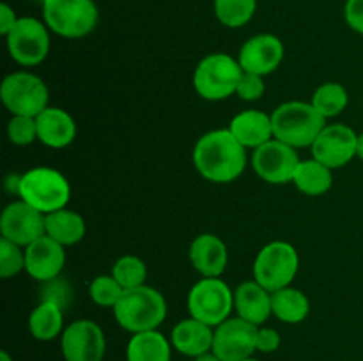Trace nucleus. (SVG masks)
I'll list each match as a JSON object with an SVG mask.
<instances>
[{
  "mask_svg": "<svg viewBox=\"0 0 363 361\" xmlns=\"http://www.w3.org/2000/svg\"><path fill=\"white\" fill-rule=\"evenodd\" d=\"M6 42L14 62L23 67L39 66L50 53V28L38 18L21 16L6 35Z\"/></svg>",
  "mask_w": 363,
  "mask_h": 361,
  "instance_id": "obj_10",
  "label": "nucleus"
},
{
  "mask_svg": "<svg viewBox=\"0 0 363 361\" xmlns=\"http://www.w3.org/2000/svg\"><path fill=\"white\" fill-rule=\"evenodd\" d=\"M7 138L11 144L20 145H32L38 140V124L35 117L27 115H13L7 122Z\"/></svg>",
  "mask_w": 363,
  "mask_h": 361,
  "instance_id": "obj_33",
  "label": "nucleus"
},
{
  "mask_svg": "<svg viewBox=\"0 0 363 361\" xmlns=\"http://www.w3.org/2000/svg\"><path fill=\"white\" fill-rule=\"evenodd\" d=\"M66 265V246L41 236L25 248V273L38 282L46 283L59 278Z\"/></svg>",
  "mask_w": 363,
  "mask_h": 361,
  "instance_id": "obj_17",
  "label": "nucleus"
},
{
  "mask_svg": "<svg viewBox=\"0 0 363 361\" xmlns=\"http://www.w3.org/2000/svg\"><path fill=\"white\" fill-rule=\"evenodd\" d=\"M0 361H13V357L9 356L7 350H2V353H0Z\"/></svg>",
  "mask_w": 363,
  "mask_h": 361,
  "instance_id": "obj_40",
  "label": "nucleus"
},
{
  "mask_svg": "<svg viewBox=\"0 0 363 361\" xmlns=\"http://www.w3.org/2000/svg\"><path fill=\"white\" fill-rule=\"evenodd\" d=\"M190 317L216 328L234 310V290L222 278H202L188 292Z\"/></svg>",
  "mask_w": 363,
  "mask_h": 361,
  "instance_id": "obj_9",
  "label": "nucleus"
},
{
  "mask_svg": "<svg viewBox=\"0 0 363 361\" xmlns=\"http://www.w3.org/2000/svg\"><path fill=\"white\" fill-rule=\"evenodd\" d=\"M357 158H360L363 161V133H358L357 140Z\"/></svg>",
  "mask_w": 363,
  "mask_h": 361,
  "instance_id": "obj_39",
  "label": "nucleus"
},
{
  "mask_svg": "<svg viewBox=\"0 0 363 361\" xmlns=\"http://www.w3.org/2000/svg\"><path fill=\"white\" fill-rule=\"evenodd\" d=\"M190 262L202 278H220L229 264L227 244L215 234H199L190 244Z\"/></svg>",
  "mask_w": 363,
  "mask_h": 361,
  "instance_id": "obj_18",
  "label": "nucleus"
},
{
  "mask_svg": "<svg viewBox=\"0 0 363 361\" xmlns=\"http://www.w3.org/2000/svg\"><path fill=\"white\" fill-rule=\"evenodd\" d=\"M172 343L158 329L131 335L126 347V361H170Z\"/></svg>",
  "mask_w": 363,
  "mask_h": 361,
  "instance_id": "obj_24",
  "label": "nucleus"
},
{
  "mask_svg": "<svg viewBox=\"0 0 363 361\" xmlns=\"http://www.w3.org/2000/svg\"><path fill=\"white\" fill-rule=\"evenodd\" d=\"M243 361H259V360H255V357H247V360H243Z\"/></svg>",
  "mask_w": 363,
  "mask_h": 361,
  "instance_id": "obj_41",
  "label": "nucleus"
},
{
  "mask_svg": "<svg viewBox=\"0 0 363 361\" xmlns=\"http://www.w3.org/2000/svg\"><path fill=\"white\" fill-rule=\"evenodd\" d=\"M259 326L241 317H229L215 328L213 353L222 361H243L255 353V335Z\"/></svg>",
  "mask_w": 363,
  "mask_h": 361,
  "instance_id": "obj_15",
  "label": "nucleus"
},
{
  "mask_svg": "<svg viewBox=\"0 0 363 361\" xmlns=\"http://www.w3.org/2000/svg\"><path fill=\"white\" fill-rule=\"evenodd\" d=\"M280 343H282V336H280V333L277 331V329L259 326L257 335H255V350H257V353H275V350H279Z\"/></svg>",
  "mask_w": 363,
  "mask_h": 361,
  "instance_id": "obj_35",
  "label": "nucleus"
},
{
  "mask_svg": "<svg viewBox=\"0 0 363 361\" xmlns=\"http://www.w3.org/2000/svg\"><path fill=\"white\" fill-rule=\"evenodd\" d=\"M293 184L298 191L308 197H321L328 193L333 184V170L323 165L315 158L303 159L298 163L296 172H294Z\"/></svg>",
  "mask_w": 363,
  "mask_h": 361,
  "instance_id": "obj_26",
  "label": "nucleus"
},
{
  "mask_svg": "<svg viewBox=\"0 0 363 361\" xmlns=\"http://www.w3.org/2000/svg\"><path fill=\"white\" fill-rule=\"evenodd\" d=\"M112 276L121 283L124 290L145 285L147 265L137 255H123L112 265Z\"/></svg>",
  "mask_w": 363,
  "mask_h": 361,
  "instance_id": "obj_30",
  "label": "nucleus"
},
{
  "mask_svg": "<svg viewBox=\"0 0 363 361\" xmlns=\"http://www.w3.org/2000/svg\"><path fill=\"white\" fill-rule=\"evenodd\" d=\"M18 21V16L16 13H14L13 7L9 6V4H0V34L2 35H7L11 32V28L16 25Z\"/></svg>",
  "mask_w": 363,
  "mask_h": 361,
  "instance_id": "obj_37",
  "label": "nucleus"
},
{
  "mask_svg": "<svg viewBox=\"0 0 363 361\" xmlns=\"http://www.w3.org/2000/svg\"><path fill=\"white\" fill-rule=\"evenodd\" d=\"M41 6L46 27L64 39H82L98 27L99 9L94 0H41Z\"/></svg>",
  "mask_w": 363,
  "mask_h": 361,
  "instance_id": "obj_5",
  "label": "nucleus"
},
{
  "mask_svg": "<svg viewBox=\"0 0 363 361\" xmlns=\"http://www.w3.org/2000/svg\"><path fill=\"white\" fill-rule=\"evenodd\" d=\"M0 99L11 115L38 117L50 106V91L45 80L38 74L14 71L2 80Z\"/></svg>",
  "mask_w": 363,
  "mask_h": 361,
  "instance_id": "obj_8",
  "label": "nucleus"
},
{
  "mask_svg": "<svg viewBox=\"0 0 363 361\" xmlns=\"http://www.w3.org/2000/svg\"><path fill=\"white\" fill-rule=\"evenodd\" d=\"M311 103L325 119H333L347 108L350 94L344 85L337 81H325L314 91Z\"/></svg>",
  "mask_w": 363,
  "mask_h": 361,
  "instance_id": "obj_28",
  "label": "nucleus"
},
{
  "mask_svg": "<svg viewBox=\"0 0 363 361\" xmlns=\"http://www.w3.org/2000/svg\"><path fill=\"white\" fill-rule=\"evenodd\" d=\"M264 76H259V74L254 73H243L240 84H238L236 96H240L243 101H257L264 96Z\"/></svg>",
  "mask_w": 363,
  "mask_h": 361,
  "instance_id": "obj_34",
  "label": "nucleus"
},
{
  "mask_svg": "<svg viewBox=\"0 0 363 361\" xmlns=\"http://www.w3.org/2000/svg\"><path fill=\"white\" fill-rule=\"evenodd\" d=\"M45 218L43 212L20 200L11 202L0 214V234L4 239L27 248L41 236H45Z\"/></svg>",
  "mask_w": 363,
  "mask_h": 361,
  "instance_id": "obj_14",
  "label": "nucleus"
},
{
  "mask_svg": "<svg viewBox=\"0 0 363 361\" xmlns=\"http://www.w3.org/2000/svg\"><path fill=\"white\" fill-rule=\"evenodd\" d=\"M300 161L296 149L277 138H272L264 145L255 149L252 156L254 172L268 184L293 183L294 172Z\"/></svg>",
  "mask_w": 363,
  "mask_h": 361,
  "instance_id": "obj_12",
  "label": "nucleus"
},
{
  "mask_svg": "<svg viewBox=\"0 0 363 361\" xmlns=\"http://www.w3.org/2000/svg\"><path fill=\"white\" fill-rule=\"evenodd\" d=\"M272 311L286 324H300L311 314V301L303 290L284 287L272 292Z\"/></svg>",
  "mask_w": 363,
  "mask_h": 361,
  "instance_id": "obj_27",
  "label": "nucleus"
},
{
  "mask_svg": "<svg viewBox=\"0 0 363 361\" xmlns=\"http://www.w3.org/2000/svg\"><path fill=\"white\" fill-rule=\"evenodd\" d=\"M64 329L62 306L53 301H41L28 315V331L39 342H52Z\"/></svg>",
  "mask_w": 363,
  "mask_h": 361,
  "instance_id": "obj_25",
  "label": "nucleus"
},
{
  "mask_svg": "<svg viewBox=\"0 0 363 361\" xmlns=\"http://www.w3.org/2000/svg\"><path fill=\"white\" fill-rule=\"evenodd\" d=\"M229 131L245 149H257L273 138L272 115L262 110H245L233 117Z\"/></svg>",
  "mask_w": 363,
  "mask_h": 361,
  "instance_id": "obj_21",
  "label": "nucleus"
},
{
  "mask_svg": "<svg viewBox=\"0 0 363 361\" xmlns=\"http://www.w3.org/2000/svg\"><path fill=\"white\" fill-rule=\"evenodd\" d=\"M25 271V248L0 237V276L4 280Z\"/></svg>",
  "mask_w": 363,
  "mask_h": 361,
  "instance_id": "obj_32",
  "label": "nucleus"
},
{
  "mask_svg": "<svg viewBox=\"0 0 363 361\" xmlns=\"http://www.w3.org/2000/svg\"><path fill=\"white\" fill-rule=\"evenodd\" d=\"M234 310L238 317L245 319L250 324L262 326L273 315L272 292L255 280L243 282L234 290Z\"/></svg>",
  "mask_w": 363,
  "mask_h": 361,
  "instance_id": "obj_20",
  "label": "nucleus"
},
{
  "mask_svg": "<svg viewBox=\"0 0 363 361\" xmlns=\"http://www.w3.org/2000/svg\"><path fill=\"white\" fill-rule=\"evenodd\" d=\"M284 55H286V48L279 35L255 34L243 42L238 62L241 64L245 73L268 76L279 69Z\"/></svg>",
  "mask_w": 363,
  "mask_h": 361,
  "instance_id": "obj_16",
  "label": "nucleus"
},
{
  "mask_svg": "<svg viewBox=\"0 0 363 361\" xmlns=\"http://www.w3.org/2000/svg\"><path fill=\"white\" fill-rule=\"evenodd\" d=\"M213 336H215V328L190 317L174 326L170 333V343L177 353L188 357H197L213 349Z\"/></svg>",
  "mask_w": 363,
  "mask_h": 361,
  "instance_id": "obj_22",
  "label": "nucleus"
},
{
  "mask_svg": "<svg viewBox=\"0 0 363 361\" xmlns=\"http://www.w3.org/2000/svg\"><path fill=\"white\" fill-rule=\"evenodd\" d=\"M18 195L21 200L46 216L67 207L71 200V184L59 170L35 166L20 176Z\"/></svg>",
  "mask_w": 363,
  "mask_h": 361,
  "instance_id": "obj_4",
  "label": "nucleus"
},
{
  "mask_svg": "<svg viewBox=\"0 0 363 361\" xmlns=\"http://www.w3.org/2000/svg\"><path fill=\"white\" fill-rule=\"evenodd\" d=\"M273 138L298 149L312 147L326 119L307 101H286L272 112Z\"/></svg>",
  "mask_w": 363,
  "mask_h": 361,
  "instance_id": "obj_3",
  "label": "nucleus"
},
{
  "mask_svg": "<svg viewBox=\"0 0 363 361\" xmlns=\"http://www.w3.org/2000/svg\"><path fill=\"white\" fill-rule=\"evenodd\" d=\"M64 361H103L106 338L99 324L89 319L71 322L60 335Z\"/></svg>",
  "mask_w": 363,
  "mask_h": 361,
  "instance_id": "obj_11",
  "label": "nucleus"
},
{
  "mask_svg": "<svg viewBox=\"0 0 363 361\" xmlns=\"http://www.w3.org/2000/svg\"><path fill=\"white\" fill-rule=\"evenodd\" d=\"M45 229L46 236L52 237L62 246H74L84 239L85 232H87L84 216L67 207L46 214Z\"/></svg>",
  "mask_w": 363,
  "mask_h": 361,
  "instance_id": "obj_23",
  "label": "nucleus"
},
{
  "mask_svg": "<svg viewBox=\"0 0 363 361\" xmlns=\"http://www.w3.org/2000/svg\"><path fill=\"white\" fill-rule=\"evenodd\" d=\"M215 16L223 27L241 28L250 23L257 11V0H215Z\"/></svg>",
  "mask_w": 363,
  "mask_h": 361,
  "instance_id": "obj_29",
  "label": "nucleus"
},
{
  "mask_svg": "<svg viewBox=\"0 0 363 361\" xmlns=\"http://www.w3.org/2000/svg\"><path fill=\"white\" fill-rule=\"evenodd\" d=\"M38 140L50 149H66L77 138V122L69 112L59 106H48L35 117Z\"/></svg>",
  "mask_w": 363,
  "mask_h": 361,
  "instance_id": "obj_19",
  "label": "nucleus"
},
{
  "mask_svg": "<svg viewBox=\"0 0 363 361\" xmlns=\"http://www.w3.org/2000/svg\"><path fill=\"white\" fill-rule=\"evenodd\" d=\"M194 361H222V360H220V357L216 356L213 350H209V353H204V354H201V356L194 357Z\"/></svg>",
  "mask_w": 363,
  "mask_h": 361,
  "instance_id": "obj_38",
  "label": "nucleus"
},
{
  "mask_svg": "<svg viewBox=\"0 0 363 361\" xmlns=\"http://www.w3.org/2000/svg\"><path fill=\"white\" fill-rule=\"evenodd\" d=\"M358 133L347 124H326L312 144V158L328 168L337 170L357 158Z\"/></svg>",
  "mask_w": 363,
  "mask_h": 361,
  "instance_id": "obj_13",
  "label": "nucleus"
},
{
  "mask_svg": "<svg viewBox=\"0 0 363 361\" xmlns=\"http://www.w3.org/2000/svg\"><path fill=\"white\" fill-rule=\"evenodd\" d=\"M113 310L117 324L124 331L144 333L158 329L167 317V301L155 287L140 285L126 289Z\"/></svg>",
  "mask_w": 363,
  "mask_h": 361,
  "instance_id": "obj_2",
  "label": "nucleus"
},
{
  "mask_svg": "<svg viewBox=\"0 0 363 361\" xmlns=\"http://www.w3.org/2000/svg\"><path fill=\"white\" fill-rule=\"evenodd\" d=\"M194 166L206 180L229 184L236 180L247 166V149L234 138L229 127L202 134L194 147Z\"/></svg>",
  "mask_w": 363,
  "mask_h": 361,
  "instance_id": "obj_1",
  "label": "nucleus"
},
{
  "mask_svg": "<svg viewBox=\"0 0 363 361\" xmlns=\"http://www.w3.org/2000/svg\"><path fill=\"white\" fill-rule=\"evenodd\" d=\"M300 269L298 250L287 241H272L259 250L254 260V280L269 292L289 287Z\"/></svg>",
  "mask_w": 363,
  "mask_h": 361,
  "instance_id": "obj_7",
  "label": "nucleus"
},
{
  "mask_svg": "<svg viewBox=\"0 0 363 361\" xmlns=\"http://www.w3.org/2000/svg\"><path fill=\"white\" fill-rule=\"evenodd\" d=\"M124 289L112 275H99L89 285V296L98 306L113 308L123 296Z\"/></svg>",
  "mask_w": 363,
  "mask_h": 361,
  "instance_id": "obj_31",
  "label": "nucleus"
},
{
  "mask_svg": "<svg viewBox=\"0 0 363 361\" xmlns=\"http://www.w3.org/2000/svg\"><path fill=\"white\" fill-rule=\"evenodd\" d=\"M344 20L351 30L363 35V0H346Z\"/></svg>",
  "mask_w": 363,
  "mask_h": 361,
  "instance_id": "obj_36",
  "label": "nucleus"
},
{
  "mask_svg": "<svg viewBox=\"0 0 363 361\" xmlns=\"http://www.w3.org/2000/svg\"><path fill=\"white\" fill-rule=\"evenodd\" d=\"M243 67L238 59L227 53H209L194 71V88L206 101H223L236 94L243 76Z\"/></svg>",
  "mask_w": 363,
  "mask_h": 361,
  "instance_id": "obj_6",
  "label": "nucleus"
}]
</instances>
